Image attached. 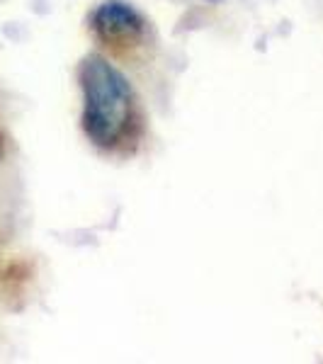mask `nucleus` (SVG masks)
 Segmentation results:
<instances>
[{"label": "nucleus", "instance_id": "obj_1", "mask_svg": "<svg viewBox=\"0 0 323 364\" xmlns=\"http://www.w3.org/2000/svg\"><path fill=\"white\" fill-rule=\"evenodd\" d=\"M83 129L100 149H115L127 136L134 117V92L120 68L100 54L80 63Z\"/></svg>", "mask_w": 323, "mask_h": 364}, {"label": "nucleus", "instance_id": "obj_2", "mask_svg": "<svg viewBox=\"0 0 323 364\" xmlns=\"http://www.w3.org/2000/svg\"><path fill=\"white\" fill-rule=\"evenodd\" d=\"M92 25L105 39H132L144 32L141 15L122 0H107L100 5L92 17Z\"/></svg>", "mask_w": 323, "mask_h": 364}]
</instances>
